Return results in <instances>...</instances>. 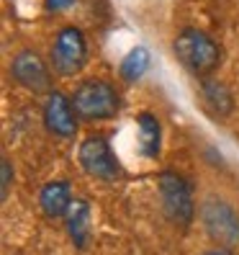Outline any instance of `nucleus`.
<instances>
[{
  "instance_id": "obj_1",
  "label": "nucleus",
  "mask_w": 239,
  "mask_h": 255,
  "mask_svg": "<svg viewBox=\"0 0 239 255\" xmlns=\"http://www.w3.org/2000/svg\"><path fill=\"white\" fill-rule=\"evenodd\" d=\"M172 52L177 57V62H180L188 72L198 75V78L211 75L219 67V59H221L219 44L206 31L193 28V26L183 28V31L172 39Z\"/></svg>"
},
{
  "instance_id": "obj_2",
  "label": "nucleus",
  "mask_w": 239,
  "mask_h": 255,
  "mask_svg": "<svg viewBox=\"0 0 239 255\" xmlns=\"http://www.w3.org/2000/svg\"><path fill=\"white\" fill-rule=\"evenodd\" d=\"M72 106L78 116L87 119V122H106V119H113L118 114L121 98H118L116 88L106 80H85L75 91Z\"/></svg>"
},
{
  "instance_id": "obj_3",
  "label": "nucleus",
  "mask_w": 239,
  "mask_h": 255,
  "mask_svg": "<svg viewBox=\"0 0 239 255\" xmlns=\"http://www.w3.org/2000/svg\"><path fill=\"white\" fill-rule=\"evenodd\" d=\"M157 191H159V201L165 209V217L177 224V227H188L196 217V206H193V193L190 186L183 175H177L172 170L159 173L157 178Z\"/></svg>"
},
{
  "instance_id": "obj_4",
  "label": "nucleus",
  "mask_w": 239,
  "mask_h": 255,
  "mask_svg": "<svg viewBox=\"0 0 239 255\" xmlns=\"http://www.w3.org/2000/svg\"><path fill=\"white\" fill-rule=\"evenodd\" d=\"M201 224L208 237L224 248L239 245V214L237 209L219 196H211L201 204Z\"/></svg>"
},
{
  "instance_id": "obj_5",
  "label": "nucleus",
  "mask_w": 239,
  "mask_h": 255,
  "mask_svg": "<svg viewBox=\"0 0 239 255\" xmlns=\"http://www.w3.org/2000/svg\"><path fill=\"white\" fill-rule=\"evenodd\" d=\"M87 59V41L85 34L78 26H65L62 31L54 36L52 44V67L57 75L70 78V75L80 72Z\"/></svg>"
},
{
  "instance_id": "obj_6",
  "label": "nucleus",
  "mask_w": 239,
  "mask_h": 255,
  "mask_svg": "<svg viewBox=\"0 0 239 255\" xmlns=\"http://www.w3.org/2000/svg\"><path fill=\"white\" fill-rule=\"evenodd\" d=\"M78 160H80L82 170L87 175L100 178V181H113V178H118V173H121L118 160L111 152L108 139L100 137V134H93V137H87V139L80 142Z\"/></svg>"
},
{
  "instance_id": "obj_7",
  "label": "nucleus",
  "mask_w": 239,
  "mask_h": 255,
  "mask_svg": "<svg viewBox=\"0 0 239 255\" xmlns=\"http://www.w3.org/2000/svg\"><path fill=\"white\" fill-rule=\"evenodd\" d=\"M13 80L31 93H52V70L47 67L44 57L34 49H23L10 62Z\"/></svg>"
},
{
  "instance_id": "obj_8",
  "label": "nucleus",
  "mask_w": 239,
  "mask_h": 255,
  "mask_svg": "<svg viewBox=\"0 0 239 255\" xmlns=\"http://www.w3.org/2000/svg\"><path fill=\"white\" fill-rule=\"evenodd\" d=\"M44 127H47L54 137H72L78 129V111L72 106V98L65 93L52 91L44 103Z\"/></svg>"
},
{
  "instance_id": "obj_9",
  "label": "nucleus",
  "mask_w": 239,
  "mask_h": 255,
  "mask_svg": "<svg viewBox=\"0 0 239 255\" xmlns=\"http://www.w3.org/2000/svg\"><path fill=\"white\" fill-rule=\"evenodd\" d=\"M72 188L67 181H52L41 188L39 193V204L47 217H65L72 206Z\"/></svg>"
},
{
  "instance_id": "obj_10",
  "label": "nucleus",
  "mask_w": 239,
  "mask_h": 255,
  "mask_svg": "<svg viewBox=\"0 0 239 255\" xmlns=\"http://www.w3.org/2000/svg\"><path fill=\"white\" fill-rule=\"evenodd\" d=\"M65 219H67V232L75 248H85L87 237H90V204L82 199H75Z\"/></svg>"
},
{
  "instance_id": "obj_11",
  "label": "nucleus",
  "mask_w": 239,
  "mask_h": 255,
  "mask_svg": "<svg viewBox=\"0 0 239 255\" xmlns=\"http://www.w3.org/2000/svg\"><path fill=\"white\" fill-rule=\"evenodd\" d=\"M137 137H139V149L144 157H157L162 147V127L157 116L152 114H139L137 116Z\"/></svg>"
},
{
  "instance_id": "obj_12",
  "label": "nucleus",
  "mask_w": 239,
  "mask_h": 255,
  "mask_svg": "<svg viewBox=\"0 0 239 255\" xmlns=\"http://www.w3.org/2000/svg\"><path fill=\"white\" fill-rule=\"evenodd\" d=\"M201 98H203L206 106L219 116H227L234 109V98L229 93V88L216 83V80H203L201 83Z\"/></svg>"
},
{
  "instance_id": "obj_13",
  "label": "nucleus",
  "mask_w": 239,
  "mask_h": 255,
  "mask_svg": "<svg viewBox=\"0 0 239 255\" xmlns=\"http://www.w3.org/2000/svg\"><path fill=\"white\" fill-rule=\"evenodd\" d=\"M149 67V49L147 47H134L124 59H121V67H118V72H121V78L126 83H137L142 75L147 72Z\"/></svg>"
},
{
  "instance_id": "obj_14",
  "label": "nucleus",
  "mask_w": 239,
  "mask_h": 255,
  "mask_svg": "<svg viewBox=\"0 0 239 255\" xmlns=\"http://www.w3.org/2000/svg\"><path fill=\"white\" fill-rule=\"evenodd\" d=\"M3 186H0V196H3V201L8 199V193H10V181H13V165L8 157H3Z\"/></svg>"
},
{
  "instance_id": "obj_15",
  "label": "nucleus",
  "mask_w": 239,
  "mask_h": 255,
  "mask_svg": "<svg viewBox=\"0 0 239 255\" xmlns=\"http://www.w3.org/2000/svg\"><path fill=\"white\" fill-rule=\"evenodd\" d=\"M75 0H47V8L49 10H65L67 5H72Z\"/></svg>"
},
{
  "instance_id": "obj_16",
  "label": "nucleus",
  "mask_w": 239,
  "mask_h": 255,
  "mask_svg": "<svg viewBox=\"0 0 239 255\" xmlns=\"http://www.w3.org/2000/svg\"><path fill=\"white\" fill-rule=\"evenodd\" d=\"M203 255H232L227 248H214V250H206Z\"/></svg>"
}]
</instances>
